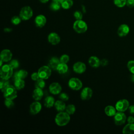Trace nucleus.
I'll return each instance as SVG.
<instances>
[{
    "label": "nucleus",
    "mask_w": 134,
    "mask_h": 134,
    "mask_svg": "<svg viewBox=\"0 0 134 134\" xmlns=\"http://www.w3.org/2000/svg\"><path fill=\"white\" fill-rule=\"evenodd\" d=\"M15 86L9 85L3 91L4 97L5 99L14 100L17 97V91Z\"/></svg>",
    "instance_id": "20e7f679"
},
{
    "label": "nucleus",
    "mask_w": 134,
    "mask_h": 134,
    "mask_svg": "<svg viewBox=\"0 0 134 134\" xmlns=\"http://www.w3.org/2000/svg\"><path fill=\"white\" fill-rule=\"evenodd\" d=\"M42 109L41 104L38 100L32 102L29 106L30 113L32 115H37L40 112Z\"/></svg>",
    "instance_id": "f8f14e48"
},
{
    "label": "nucleus",
    "mask_w": 134,
    "mask_h": 134,
    "mask_svg": "<svg viewBox=\"0 0 134 134\" xmlns=\"http://www.w3.org/2000/svg\"><path fill=\"white\" fill-rule=\"evenodd\" d=\"M108 63V61L106 59H103L100 60V65L103 66L107 65Z\"/></svg>",
    "instance_id": "37998d69"
},
{
    "label": "nucleus",
    "mask_w": 134,
    "mask_h": 134,
    "mask_svg": "<svg viewBox=\"0 0 134 134\" xmlns=\"http://www.w3.org/2000/svg\"><path fill=\"white\" fill-rule=\"evenodd\" d=\"M21 20L22 19L19 16H14L11 18V23L14 25H19L21 23Z\"/></svg>",
    "instance_id": "473e14b6"
},
{
    "label": "nucleus",
    "mask_w": 134,
    "mask_h": 134,
    "mask_svg": "<svg viewBox=\"0 0 134 134\" xmlns=\"http://www.w3.org/2000/svg\"><path fill=\"white\" fill-rule=\"evenodd\" d=\"M129 32V27L126 24H122L118 28L117 34L119 37L127 36Z\"/></svg>",
    "instance_id": "f3484780"
},
{
    "label": "nucleus",
    "mask_w": 134,
    "mask_h": 134,
    "mask_svg": "<svg viewBox=\"0 0 134 134\" xmlns=\"http://www.w3.org/2000/svg\"><path fill=\"white\" fill-rule=\"evenodd\" d=\"M38 73L40 79L47 80L51 75V69L48 65H43L38 69Z\"/></svg>",
    "instance_id": "0eeeda50"
},
{
    "label": "nucleus",
    "mask_w": 134,
    "mask_h": 134,
    "mask_svg": "<svg viewBox=\"0 0 134 134\" xmlns=\"http://www.w3.org/2000/svg\"><path fill=\"white\" fill-rule=\"evenodd\" d=\"M13 54L11 51L9 49H5L3 50L0 54L1 59L4 62H7L12 60Z\"/></svg>",
    "instance_id": "dca6fc26"
},
{
    "label": "nucleus",
    "mask_w": 134,
    "mask_h": 134,
    "mask_svg": "<svg viewBox=\"0 0 134 134\" xmlns=\"http://www.w3.org/2000/svg\"><path fill=\"white\" fill-rule=\"evenodd\" d=\"M28 76V72L24 69L19 70L16 72L14 75V79H25Z\"/></svg>",
    "instance_id": "412c9836"
},
{
    "label": "nucleus",
    "mask_w": 134,
    "mask_h": 134,
    "mask_svg": "<svg viewBox=\"0 0 134 134\" xmlns=\"http://www.w3.org/2000/svg\"><path fill=\"white\" fill-rule=\"evenodd\" d=\"M4 104L8 108H12L14 106V103L12 99H5L4 100Z\"/></svg>",
    "instance_id": "f704fd0d"
},
{
    "label": "nucleus",
    "mask_w": 134,
    "mask_h": 134,
    "mask_svg": "<svg viewBox=\"0 0 134 134\" xmlns=\"http://www.w3.org/2000/svg\"><path fill=\"white\" fill-rule=\"evenodd\" d=\"M122 133L125 134H134V123H128L122 129Z\"/></svg>",
    "instance_id": "b1692460"
},
{
    "label": "nucleus",
    "mask_w": 134,
    "mask_h": 134,
    "mask_svg": "<svg viewBox=\"0 0 134 134\" xmlns=\"http://www.w3.org/2000/svg\"><path fill=\"white\" fill-rule=\"evenodd\" d=\"M9 82H8V80H3L1 79V80L0 81V89L3 92L4 90L9 85Z\"/></svg>",
    "instance_id": "2f4dec72"
},
{
    "label": "nucleus",
    "mask_w": 134,
    "mask_h": 134,
    "mask_svg": "<svg viewBox=\"0 0 134 134\" xmlns=\"http://www.w3.org/2000/svg\"><path fill=\"white\" fill-rule=\"evenodd\" d=\"M93 90L89 87H84L80 93V97L83 100H89L93 95Z\"/></svg>",
    "instance_id": "9d476101"
},
{
    "label": "nucleus",
    "mask_w": 134,
    "mask_h": 134,
    "mask_svg": "<svg viewBox=\"0 0 134 134\" xmlns=\"http://www.w3.org/2000/svg\"><path fill=\"white\" fill-rule=\"evenodd\" d=\"M55 102V99L52 96H48L44 98V105L46 107L50 108L54 106Z\"/></svg>",
    "instance_id": "4be33fe9"
},
{
    "label": "nucleus",
    "mask_w": 134,
    "mask_h": 134,
    "mask_svg": "<svg viewBox=\"0 0 134 134\" xmlns=\"http://www.w3.org/2000/svg\"><path fill=\"white\" fill-rule=\"evenodd\" d=\"M61 7L60 3L52 1V2L50 5V8L53 11H58Z\"/></svg>",
    "instance_id": "c756f323"
},
{
    "label": "nucleus",
    "mask_w": 134,
    "mask_h": 134,
    "mask_svg": "<svg viewBox=\"0 0 134 134\" xmlns=\"http://www.w3.org/2000/svg\"><path fill=\"white\" fill-rule=\"evenodd\" d=\"M52 1H54V2H59V3H60V2L62 1V0H52Z\"/></svg>",
    "instance_id": "8fccbe9b"
},
{
    "label": "nucleus",
    "mask_w": 134,
    "mask_h": 134,
    "mask_svg": "<svg viewBox=\"0 0 134 134\" xmlns=\"http://www.w3.org/2000/svg\"><path fill=\"white\" fill-rule=\"evenodd\" d=\"M127 119L126 115L121 111H118L114 116V120L115 124L117 126L123 125Z\"/></svg>",
    "instance_id": "1a4fd4ad"
},
{
    "label": "nucleus",
    "mask_w": 134,
    "mask_h": 134,
    "mask_svg": "<svg viewBox=\"0 0 134 134\" xmlns=\"http://www.w3.org/2000/svg\"><path fill=\"white\" fill-rule=\"evenodd\" d=\"M73 16L74 18L76 19V20H81V19H82V18H83V14L79 10H76L74 12L73 14Z\"/></svg>",
    "instance_id": "58836bf2"
},
{
    "label": "nucleus",
    "mask_w": 134,
    "mask_h": 134,
    "mask_svg": "<svg viewBox=\"0 0 134 134\" xmlns=\"http://www.w3.org/2000/svg\"><path fill=\"white\" fill-rule=\"evenodd\" d=\"M43 96V92L42 89L39 88H35L32 92V98L35 100H40Z\"/></svg>",
    "instance_id": "6ab92c4d"
},
{
    "label": "nucleus",
    "mask_w": 134,
    "mask_h": 134,
    "mask_svg": "<svg viewBox=\"0 0 134 134\" xmlns=\"http://www.w3.org/2000/svg\"><path fill=\"white\" fill-rule=\"evenodd\" d=\"M56 71L60 74L66 73L68 71V66L67 65V63L60 62L58 65Z\"/></svg>",
    "instance_id": "a878e982"
},
{
    "label": "nucleus",
    "mask_w": 134,
    "mask_h": 134,
    "mask_svg": "<svg viewBox=\"0 0 134 134\" xmlns=\"http://www.w3.org/2000/svg\"><path fill=\"white\" fill-rule=\"evenodd\" d=\"M86 66L85 64L81 61L75 62L73 65V71L77 74H82L85 72Z\"/></svg>",
    "instance_id": "9b49d317"
},
{
    "label": "nucleus",
    "mask_w": 134,
    "mask_h": 134,
    "mask_svg": "<svg viewBox=\"0 0 134 134\" xmlns=\"http://www.w3.org/2000/svg\"><path fill=\"white\" fill-rule=\"evenodd\" d=\"M65 111L68 113L70 115H73L74 114L76 110V107L73 104H69L65 108Z\"/></svg>",
    "instance_id": "7c9ffc66"
},
{
    "label": "nucleus",
    "mask_w": 134,
    "mask_h": 134,
    "mask_svg": "<svg viewBox=\"0 0 134 134\" xmlns=\"http://www.w3.org/2000/svg\"><path fill=\"white\" fill-rule=\"evenodd\" d=\"M9 64L11 65V66L13 68V69H16L19 66V63L18 61L16 59L11 60Z\"/></svg>",
    "instance_id": "e433bc0d"
},
{
    "label": "nucleus",
    "mask_w": 134,
    "mask_h": 134,
    "mask_svg": "<svg viewBox=\"0 0 134 134\" xmlns=\"http://www.w3.org/2000/svg\"><path fill=\"white\" fill-rule=\"evenodd\" d=\"M41 3H47L49 0H39Z\"/></svg>",
    "instance_id": "de8ad7c7"
},
{
    "label": "nucleus",
    "mask_w": 134,
    "mask_h": 134,
    "mask_svg": "<svg viewBox=\"0 0 134 134\" xmlns=\"http://www.w3.org/2000/svg\"><path fill=\"white\" fill-rule=\"evenodd\" d=\"M129 113L131 115H134V105H132L131 106H129L128 108Z\"/></svg>",
    "instance_id": "c03bdc74"
},
{
    "label": "nucleus",
    "mask_w": 134,
    "mask_h": 134,
    "mask_svg": "<svg viewBox=\"0 0 134 134\" xmlns=\"http://www.w3.org/2000/svg\"><path fill=\"white\" fill-rule=\"evenodd\" d=\"M59 98L61 100H62L64 102H66V101H68L69 100V96L65 93H60Z\"/></svg>",
    "instance_id": "ea45409f"
},
{
    "label": "nucleus",
    "mask_w": 134,
    "mask_h": 134,
    "mask_svg": "<svg viewBox=\"0 0 134 134\" xmlns=\"http://www.w3.org/2000/svg\"><path fill=\"white\" fill-rule=\"evenodd\" d=\"M60 63V61L59 59H58L57 57H53L50 59L49 61L48 66L51 69L53 70H57V68Z\"/></svg>",
    "instance_id": "aec40b11"
},
{
    "label": "nucleus",
    "mask_w": 134,
    "mask_h": 134,
    "mask_svg": "<svg viewBox=\"0 0 134 134\" xmlns=\"http://www.w3.org/2000/svg\"><path fill=\"white\" fill-rule=\"evenodd\" d=\"M127 0H113L114 4L118 7H122L126 4Z\"/></svg>",
    "instance_id": "72a5a7b5"
},
{
    "label": "nucleus",
    "mask_w": 134,
    "mask_h": 134,
    "mask_svg": "<svg viewBox=\"0 0 134 134\" xmlns=\"http://www.w3.org/2000/svg\"><path fill=\"white\" fill-rule=\"evenodd\" d=\"M60 61L61 63H67L70 60V57L68 54H62L59 58Z\"/></svg>",
    "instance_id": "c9c22d12"
},
{
    "label": "nucleus",
    "mask_w": 134,
    "mask_h": 134,
    "mask_svg": "<svg viewBox=\"0 0 134 134\" xmlns=\"http://www.w3.org/2000/svg\"><path fill=\"white\" fill-rule=\"evenodd\" d=\"M74 30L78 34H83L85 32L88 28L87 25L85 21L81 20H76L73 25Z\"/></svg>",
    "instance_id": "7ed1b4c3"
},
{
    "label": "nucleus",
    "mask_w": 134,
    "mask_h": 134,
    "mask_svg": "<svg viewBox=\"0 0 134 134\" xmlns=\"http://www.w3.org/2000/svg\"><path fill=\"white\" fill-rule=\"evenodd\" d=\"M128 123H134V117L132 116H130L127 119Z\"/></svg>",
    "instance_id": "a18cd8bd"
},
{
    "label": "nucleus",
    "mask_w": 134,
    "mask_h": 134,
    "mask_svg": "<svg viewBox=\"0 0 134 134\" xmlns=\"http://www.w3.org/2000/svg\"><path fill=\"white\" fill-rule=\"evenodd\" d=\"M34 22L37 27L42 28L46 25L47 23V18L43 15L40 14L35 17Z\"/></svg>",
    "instance_id": "2eb2a0df"
},
{
    "label": "nucleus",
    "mask_w": 134,
    "mask_h": 134,
    "mask_svg": "<svg viewBox=\"0 0 134 134\" xmlns=\"http://www.w3.org/2000/svg\"><path fill=\"white\" fill-rule=\"evenodd\" d=\"M68 86L72 90L79 91L83 86V84L80 79L77 77H72L68 81Z\"/></svg>",
    "instance_id": "423d86ee"
},
{
    "label": "nucleus",
    "mask_w": 134,
    "mask_h": 134,
    "mask_svg": "<svg viewBox=\"0 0 134 134\" xmlns=\"http://www.w3.org/2000/svg\"><path fill=\"white\" fill-rule=\"evenodd\" d=\"M70 121V115L66 111H60L55 117L54 121L59 127H63L69 124Z\"/></svg>",
    "instance_id": "f257e3e1"
},
{
    "label": "nucleus",
    "mask_w": 134,
    "mask_h": 134,
    "mask_svg": "<svg viewBox=\"0 0 134 134\" xmlns=\"http://www.w3.org/2000/svg\"><path fill=\"white\" fill-rule=\"evenodd\" d=\"M54 106L55 109L59 112L63 111L65 110L66 107L64 102L61 99L56 100L55 102Z\"/></svg>",
    "instance_id": "5701e85b"
},
{
    "label": "nucleus",
    "mask_w": 134,
    "mask_h": 134,
    "mask_svg": "<svg viewBox=\"0 0 134 134\" xmlns=\"http://www.w3.org/2000/svg\"><path fill=\"white\" fill-rule=\"evenodd\" d=\"M61 40L60 36L56 32H50L48 36V42L52 45H57L60 43Z\"/></svg>",
    "instance_id": "ddd939ff"
},
{
    "label": "nucleus",
    "mask_w": 134,
    "mask_h": 134,
    "mask_svg": "<svg viewBox=\"0 0 134 134\" xmlns=\"http://www.w3.org/2000/svg\"><path fill=\"white\" fill-rule=\"evenodd\" d=\"M129 103L126 99H122L118 100L115 105V108L118 111L124 112L128 109Z\"/></svg>",
    "instance_id": "6e6552de"
},
{
    "label": "nucleus",
    "mask_w": 134,
    "mask_h": 134,
    "mask_svg": "<svg viewBox=\"0 0 134 134\" xmlns=\"http://www.w3.org/2000/svg\"><path fill=\"white\" fill-rule=\"evenodd\" d=\"M126 5L129 7H134V0H127Z\"/></svg>",
    "instance_id": "79ce46f5"
},
{
    "label": "nucleus",
    "mask_w": 134,
    "mask_h": 134,
    "mask_svg": "<svg viewBox=\"0 0 134 134\" xmlns=\"http://www.w3.org/2000/svg\"><path fill=\"white\" fill-rule=\"evenodd\" d=\"M127 68L132 74H134V60H131L128 62Z\"/></svg>",
    "instance_id": "4c0bfd02"
},
{
    "label": "nucleus",
    "mask_w": 134,
    "mask_h": 134,
    "mask_svg": "<svg viewBox=\"0 0 134 134\" xmlns=\"http://www.w3.org/2000/svg\"><path fill=\"white\" fill-rule=\"evenodd\" d=\"M131 80L132 82H134V74H132L131 76Z\"/></svg>",
    "instance_id": "09e8293b"
},
{
    "label": "nucleus",
    "mask_w": 134,
    "mask_h": 134,
    "mask_svg": "<svg viewBox=\"0 0 134 134\" xmlns=\"http://www.w3.org/2000/svg\"><path fill=\"white\" fill-rule=\"evenodd\" d=\"M14 86L17 90H20L24 88L25 86V81L23 79H14Z\"/></svg>",
    "instance_id": "bb28decb"
},
{
    "label": "nucleus",
    "mask_w": 134,
    "mask_h": 134,
    "mask_svg": "<svg viewBox=\"0 0 134 134\" xmlns=\"http://www.w3.org/2000/svg\"><path fill=\"white\" fill-rule=\"evenodd\" d=\"M13 68L9 64H5L1 66L0 76L1 79L8 80L13 75Z\"/></svg>",
    "instance_id": "f03ea898"
},
{
    "label": "nucleus",
    "mask_w": 134,
    "mask_h": 134,
    "mask_svg": "<svg viewBox=\"0 0 134 134\" xmlns=\"http://www.w3.org/2000/svg\"><path fill=\"white\" fill-rule=\"evenodd\" d=\"M31 79L32 81H36L37 80H38L39 79H40L38 72L32 73L31 75Z\"/></svg>",
    "instance_id": "a19ab883"
},
{
    "label": "nucleus",
    "mask_w": 134,
    "mask_h": 134,
    "mask_svg": "<svg viewBox=\"0 0 134 134\" xmlns=\"http://www.w3.org/2000/svg\"><path fill=\"white\" fill-rule=\"evenodd\" d=\"M45 86H46V82L44 81V80L43 79L40 78L35 81V88L43 89L45 87Z\"/></svg>",
    "instance_id": "c85d7f7f"
},
{
    "label": "nucleus",
    "mask_w": 134,
    "mask_h": 134,
    "mask_svg": "<svg viewBox=\"0 0 134 134\" xmlns=\"http://www.w3.org/2000/svg\"><path fill=\"white\" fill-rule=\"evenodd\" d=\"M89 65L94 68H97L100 65V61L99 58L96 56H91L88 60Z\"/></svg>",
    "instance_id": "a211bd4d"
},
{
    "label": "nucleus",
    "mask_w": 134,
    "mask_h": 134,
    "mask_svg": "<svg viewBox=\"0 0 134 134\" xmlns=\"http://www.w3.org/2000/svg\"><path fill=\"white\" fill-rule=\"evenodd\" d=\"M116 110H116V108L111 105H108V106H106V107L105 108V109H104L105 114L107 116H109V117L114 116L117 113Z\"/></svg>",
    "instance_id": "393cba45"
},
{
    "label": "nucleus",
    "mask_w": 134,
    "mask_h": 134,
    "mask_svg": "<svg viewBox=\"0 0 134 134\" xmlns=\"http://www.w3.org/2000/svg\"><path fill=\"white\" fill-rule=\"evenodd\" d=\"M60 4L62 8L64 9H68L72 7L73 2L72 0H62Z\"/></svg>",
    "instance_id": "cd10ccee"
},
{
    "label": "nucleus",
    "mask_w": 134,
    "mask_h": 134,
    "mask_svg": "<svg viewBox=\"0 0 134 134\" xmlns=\"http://www.w3.org/2000/svg\"><path fill=\"white\" fill-rule=\"evenodd\" d=\"M49 92L53 95H58L62 91V87L58 82L52 83L49 87Z\"/></svg>",
    "instance_id": "4468645a"
},
{
    "label": "nucleus",
    "mask_w": 134,
    "mask_h": 134,
    "mask_svg": "<svg viewBox=\"0 0 134 134\" xmlns=\"http://www.w3.org/2000/svg\"><path fill=\"white\" fill-rule=\"evenodd\" d=\"M12 30V28H5L4 29V31L5 32H10Z\"/></svg>",
    "instance_id": "49530a36"
},
{
    "label": "nucleus",
    "mask_w": 134,
    "mask_h": 134,
    "mask_svg": "<svg viewBox=\"0 0 134 134\" xmlns=\"http://www.w3.org/2000/svg\"><path fill=\"white\" fill-rule=\"evenodd\" d=\"M33 15V10L29 6L23 7L19 12V16L23 20H28L30 19Z\"/></svg>",
    "instance_id": "39448f33"
}]
</instances>
